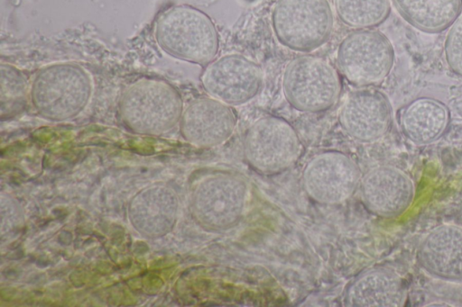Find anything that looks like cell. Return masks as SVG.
Instances as JSON below:
<instances>
[{"label": "cell", "mask_w": 462, "mask_h": 307, "mask_svg": "<svg viewBox=\"0 0 462 307\" xmlns=\"http://www.w3.org/2000/svg\"><path fill=\"white\" fill-rule=\"evenodd\" d=\"M399 14L423 32L446 30L462 11V0H391Z\"/></svg>", "instance_id": "17"}, {"label": "cell", "mask_w": 462, "mask_h": 307, "mask_svg": "<svg viewBox=\"0 0 462 307\" xmlns=\"http://www.w3.org/2000/svg\"><path fill=\"white\" fill-rule=\"evenodd\" d=\"M403 280L386 268L369 270L357 277L347 290L346 302L358 307H401L406 302Z\"/></svg>", "instance_id": "15"}, {"label": "cell", "mask_w": 462, "mask_h": 307, "mask_svg": "<svg viewBox=\"0 0 462 307\" xmlns=\"http://www.w3.org/2000/svg\"><path fill=\"white\" fill-rule=\"evenodd\" d=\"M154 37L168 55L199 65L211 62L219 49L218 32L211 18L188 5L164 10L156 20Z\"/></svg>", "instance_id": "1"}, {"label": "cell", "mask_w": 462, "mask_h": 307, "mask_svg": "<svg viewBox=\"0 0 462 307\" xmlns=\"http://www.w3.org/2000/svg\"><path fill=\"white\" fill-rule=\"evenodd\" d=\"M282 86L285 99L296 110L319 113L332 107L341 92L340 77L326 59L302 55L285 67Z\"/></svg>", "instance_id": "4"}, {"label": "cell", "mask_w": 462, "mask_h": 307, "mask_svg": "<svg viewBox=\"0 0 462 307\" xmlns=\"http://www.w3.org/2000/svg\"><path fill=\"white\" fill-rule=\"evenodd\" d=\"M120 108L125 122L144 133H160L171 129L181 116L180 95L168 82L141 79L122 95Z\"/></svg>", "instance_id": "5"}, {"label": "cell", "mask_w": 462, "mask_h": 307, "mask_svg": "<svg viewBox=\"0 0 462 307\" xmlns=\"http://www.w3.org/2000/svg\"><path fill=\"white\" fill-rule=\"evenodd\" d=\"M272 26L283 46L309 52L330 38L334 16L328 0H277L272 12Z\"/></svg>", "instance_id": "3"}, {"label": "cell", "mask_w": 462, "mask_h": 307, "mask_svg": "<svg viewBox=\"0 0 462 307\" xmlns=\"http://www.w3.org/2000/svg\"><path fill=\"white\" fill-rule=\"evenodd\" d=\"M236 125L232 108L213 97L198 98L184 111L180 121L183 138L198 147H215L226 141Z\"/></svg>", "instance_id": "13"}, {"label": "cell", "mask_w": 462, "mask_h": 307, "mask_svg": "<svg viewBox=\"0 0 462 307\" xmlns=\"http://www.w3.org/2000/svg\"><path fill=\"white\" fill-rule=\"evenodd\" d=\"M392 109L386 95L374 88H360L345 99L338 113L343 131L361 142H373L389 130Z\"/></svg>", "instance_id": "11"}, {"label": "cell", "mask_w": 462, "mask_h": 307, "mask_svg": "<svg viewBox=\"0 0 462 307\" xmlns=\"http://www.w3.org/2000/svg\"><path fill=\"white\" fill-rule=\"evenodd\" d=\"M448 123V110L441 102L420 97L407 104L401 113L400 125L413 143L429 144L439 138Z\"/></svg>", "instance_id": "16"}, {"label": "cell", "mask_w": 462, "mask_h": 307, "mask_svg": "<svg viewBox=\"0 0 462 307\" xmlns=\"http://www.w3.org/2000/svg\"><path fill=\"white\" fill-rule=\"evenodd\" d=\"M394 60L393 46L382 32L361 29L348 33L337 50V65L353 86L368 87L381 83Z\"/></svg>", "instance_id": "7"}, {"label": "cell", "mask_w": 462, "mask_h": 307, "mask_svg": "<svg viewBox=\"0 0 462 307\" xmlns=\"http://www.w3.org/2000/svg\"><path fill=\"white\" fill-rule=\"evenodd\" d=\"M303 188L313 201L339 204L348 200L360 185L361 171L346 154L325 151L314 156L302 172Z\"/></svg>", "instance_id": "9"}, {"label": "cell", "mask_w": 462, "mask_h": 307, "mask_svg": "<svg viewBox=\"0 0 462 307\" xmlns=\"http://www.w3.org/2000/svg\"><path fill=\"white\" fill-rule=\"evenodd\" d=\"M243 152L254 170L263 175H275L294 165L301 153V142L287 121L264 116L246 130Z\"/></svg>", "instance_id": "6"}, {"label": "cell", "mask_w": 462, "mask_h": 307, "mask_svg": "<svg viewBox=\"0 0 462 307\" xmlns=\"http://www.w3.org/2000/svg\"><path fill=\"white\" fill-rule=\"evenodd\" d=\"M92 80L81 66L55 63L45 66L31 85L35 109L44 117L63 120L79 113L92 93Z\"/></svg>", "instance_id": "2"}, {"label": "cell", "mask_w": 462, "mask_h": 307, "mask_svg": "<svg viewBox=\"0 0 462 307\" xmlns=\"http://www.w3.org/2000/svg\"><path fill=\"white\" fill-rule=\"evenodd\" d=\"M205 91L228 105L249 102L263 84V70L241 54H227L209 62L201 75Z\"/></svg>", "instance_id": "10"}, {"label": "cell", "mask_w": 462, "mask_h": 307, "mask_svg": "<svg viewBox=\"0 0 462 307\" xmlns=\"http://www.w3.org/2000/svg\"><path fill=\"white\" fill-rule=\"evenodd\" d=\"M359 185L365 205L380 217L393 218L402 214L414 196L411 179L392 166L369 170L361 178Z\"/></svg>", "instance_id": "12"}, {"label": "cell", "mask_w": 462, "mask_h": 307, "mask_svg": "<svg viewBox=\"0 0 462 307\" xmlns=\"http://www.w3.org/2000/svg\"><path fill=\"white\" fill-rule=\"evenodd\" d=\"M445 55L449 68L462 76V13L449 26L445 41Z\"/></svg>", "instance_id": "19"}, {"label": "cell", "mask_w": 462, "mask_h": 307, "mask_svg": "<svg viewBox=\"0 0 462 307\" xmlns=\"http://www.w3.org/2000/svg\"><path fill=\"white\" fill-rule=\"evenodd\" d=\"M338 19L357 30L370 29L383 23L390 14V0H334Z\"/></svg>", "instance_id": "18"}, {"label": "cell", "mask_w": 462, "mask_h": 307, "mask_svg": "<svg viewBox=\"0 0 462 307\" xmlns=\"http://www.w3.org/2000/svg\"><path fill=\"white\" fill-rule=\"evenodd\" d=\"M247 199V184L242 176L216 174L198 185L193 198L194 214L207 229L229 230L242 219Z\"/></svg>", "instance_id": "8"}, {"label": "cell", "mask_w": 462, "mask_h": 307, "mask_svg": "<svg viewBox=\"0 0 462 307\" xmlns=\"http://www.w3.org/2000/svg\"><path fill=\"white\" fill-rule=\"evenodd\" d=\"M418 260L437 278L462 282V227L443 224L433 229L420 245Z\"/></svg>", "instance_id": "14"}]
</instances>
